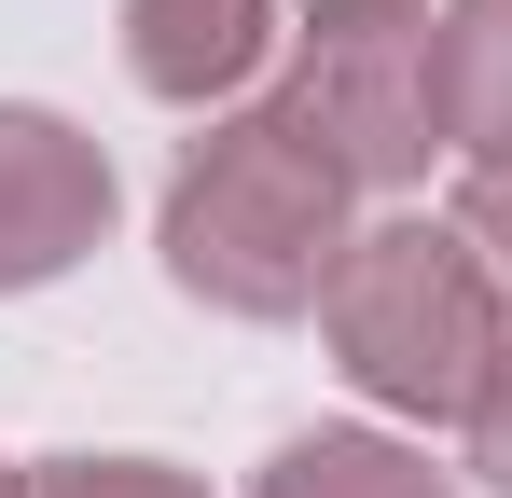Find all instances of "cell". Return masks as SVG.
Here are the masks:
<instances>
[{"label":"cell","instance_id":"ba28073f","mask_svg":"<svg viewBox=\"0 0 512 498\" xmlns=\"http://www.w3.org/2000/svg\"><path fill=\"white\" fill-rule=\"evenodd\" d=\"M14 498H208V485H180L153 457H42V471H14Z\"/></svg>","mask_w":512,"mask_h":498},{"label":"cell","instance_id":"5b68a950","mask_svg":"<svg viewBox=\"0 0 512 498\" xmlns=\"http://www.w3.org/2000/svg\"><path fill=\"white\" fill-rule=\"evenodd\" d=\"M263 42H277V0H125V70L180 111L236 97L263 70Z\"/></svg>","mask_w":512,"mask_h":498},{"label":"cell","instance_id":"7a4b0ae2","mask_svg":"<svg viewBox=\"0 0 512 498\" xmlns=\"http://www.w3.org/2000/svg\"><path fill=\"white\" fill-rule=\"evenodd\" d=\"M319 319H333V360L388 415H457L471 429V402L512 346V291L485 277V249L457 222H374V236H346Z\"/></svg>","mask_w":512,"mask_h":498},{"label":"cell","instance_id":"30bf717a","mask_svg":"<svg viewBox=\"0 0 512 498\" xmlns=\"http://www.w3.org/2000/svg\"><path fill=\"white\" fill-rule=\"evenodd\" d=\"M471 457H485V485L512 498V346H499V374H485V402H471Z\"/></svg>","mask_w":512,"mask_h":498},{"label":"cell","instance_id":"52a82bcc","mask_svg":"<svg viewBox=\"0 0 512 498\" xmlns=\"http://www.w3.org/2000/svg\"><path fill=\"white\" fill-rule=\"evenodd\" d=\"M263 498H457V485L388 429H305V443H277Z\"/></svg>","mask_w":512,"mask_h":498},{"label":"cell","instance_id":"8fae6325","mask_svg":"<svg viewBox=\"0 0 512 498\" xmlns=\"http://www.w3.org/2000/svg\"><path fill=\"white\" fill-rule=\"evenodd\" d=\"M0 498H14V471H0Z\"/></svg>","mask_w":512,"mask_h":498},{"label":"cell","instance_id":"3957f363","mask_svg":"<svg viewBox=\"0 0 512 498\" xmlns=\"http://www.w3.org/2000/svg\"><path fill=\"white\" fill-rule=\"evenodd\" d=\"M291 111L346 153V180H416L443 153V28L416 0H319L305 28V70H291Z\"/></svg>","mask_w":512,"mask_h":498},{"label":"cell","instance_id":"8992f818","mask_svg":"<svg viewBox=\"0 0 512 498\" xmlns=\"http://www.w3.org/2000/svg\"><path fill=\"white\" fill-rule=\"evenodd\" d=\"M443 153L512 166V0H457L443 14Z\"/></svg>","mask_w":512,"mask_h":498},{"label":"cell","instance_id":"277c9868","mask_svg":"<svg viewBox=\"0 0 512 498\" xmlns=\"http://www.w3.org/2000/svg\"><path fill=\"white\" fill-rule=\"evenodd\" d=\"M111 236V153L56 111H0V291H42Z\"/></svg>","mask_w":512,"mask_h":498},{"label":"cell","instance_id":"6da1fadb","mask_svg":"<svg viewBox=\"0 0 512 498\" xmlns=\"http://www.w3.org/2000/svg\"><path fill=\"white\" fill-rule=\"evenodd\" d=\"M346 153L277 97V111H222L167 180V277L222 319H305L346 263Z\"/></svg>","mask_w":512,"mask_h":498},{"label":"cell","instance_id":"9c48e42d","mask_svg":"<svg viewBox=\"0 0 512 498\" xmlns=\"http://www.w3.org/2000/svg\"><path fill=\"white\" fill-rule=\"evenodd\" d=\"M457 236L485 249V277L512 291V166H471V194H457Z\"/></svg>","mask_w":512,"mask_h":498}]
</instances>
